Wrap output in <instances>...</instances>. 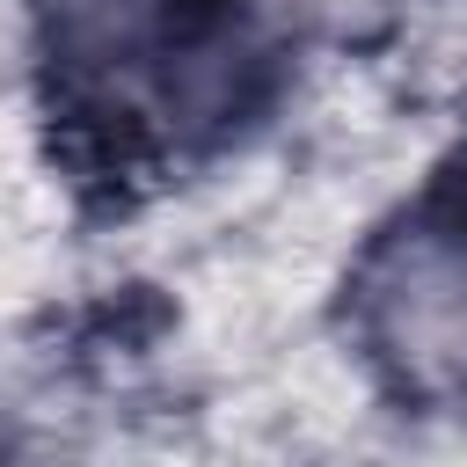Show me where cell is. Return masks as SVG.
I'll return each instance as SVG.
<instances>
[{
	"label": "cell",
	"mask_w": 467,
	"mask_h": 467,
	"mask_svg": "<svg viewBox=\"0 0 467 467\" xmlns=\"http://www.w3.org/2000/svg\"><path fill=\"white\" fill-rule=\"evenodd\" d=\"M372 328L409 372H460L467 365V255L416 234L379 255L372 270Z\"/></svg>",
	"instance_id": "1"
},
{
	"label": "cell",
	"mask_w": 467,
	"mask_h": 467,
	"mask_svg": "<svg viewBox=\"0 0 467 467\" xmlns=\"http://www.w3.org/2000/svg\"><path fill=\"white\" fill-rule=\"evenodd\" d=\"M80 7V29L88 44L117 51V44H153L168 22H175V0H73Z\"/></svg>",
	"instance_id": "2"
}]
</instances>
